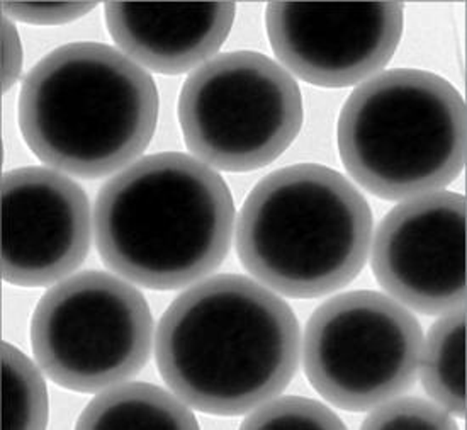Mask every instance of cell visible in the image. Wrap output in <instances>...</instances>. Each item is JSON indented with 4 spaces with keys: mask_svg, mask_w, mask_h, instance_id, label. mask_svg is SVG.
I'll list each match as a JSON object with an SVG mask.
<instances>
[{
    "mask_svg": "<svg viewBox=\"0 0 467 430\" xmlns=\"http://www.w3.org/2000/svg\"><path fill=\"white\" fill-rule=\"evenodd\" d=\"M369 417L364 420L362 429H400V427H425L435 430H457L452 415L441 405L420 398H401L374 406Z\"/></svg>",
    "mask_w": 467,
    "mask_h": 430,
    "instance_id": "obj_17",
    "label": "cell"
},
{
    "mask_svg": "<svg viewBox=\"0 0 467 430\" xmlns=\"http://www.w3.org/2000/svg\"><path fill=\"white\" fill-rule=\"evenodd\" d=\"M372 269L389 295L420 313L464 308V196L429 193L391 209L376 234Z\"/></svg>",
    "mask_w": 467,
    "mask_h": 430,
    "instance_id": "obj_10",
    "label": "cell"
},
{
    "mask_svg": "<svg viewBox=\"0 0 467 430\" xmlns=\"http://www.w3.org/2000/svg\"><path fill=\"white\" fill-rule=\"evenodd\" d=\"M31 344L39 368L67 390L94 393L147 366L153 319L147 299L108 272L57 284L37 303Z\"/></svg>",
    "mask_w": 467,
    "mask_h": 430,
    "instance_id": "obj_7",
    "label": "cell"
},
{
    "mask_svg": "<svg viewBox=\"0 0 467 430\" xmlns=\"http://www.w3.org/2000/svg\"><path fill=\"white\" fill-rule=\"evenodd\" d=\"M94 7V2H2L5 17L36 26L67 25Z\"/></svg>",
    "mask_w": 467,
    "mask_h": 430,
    "instance_id": "obj_18",
    "label": "cell"
},
{
    "mask_svg": "<svg viewBox=\"0 0 467 430\" xmlns=\"http://www.w3.org/2000/svg\"><path fill=\"white\" fill-rule=\"evenodd\" d=\"M287 425H309L330 430L345 429L344 422L337 417L328 406L301 396H284L258 405L257 410L245 418L242 429H265Z\"/></svg>",
    "mask_w": 467,
    "mask_h": 430,
    "instance_id": "obj_16",
    "label": "cell"
},
{
    "mask_svg": "<svg viewBox=\"0 0 467 430\" xmlns=\"http://www.w3.org/2000/svg\"><path fill=\"white\" fill-rule=\"evenodd\" d=\"M234 2L214 4H106L112 39L153 72L184 74L208 60L232 31Z\"/></svg>",
    "mask_w": 467,
    "mask_h": 430,
    "instance_id": "obj_12",
    "label": "cell"
},
{
    "mask_svg": "<svg viewBox=\"0 0 467 430\" xmlns=\"http://www.w3.org/2000/svg\"><path fill=\"white\" fill-rule=\"evenodd\" d=\"M90 209L62 173L25 167L2 179V278L21 288L60 281L87 257Z\"/></svg>",
    "mask_w": 467,
    "mask_h": 430,
    "instance_id": "obj_11",
    "label": "cell"
},
{
    "mask_svg": "<svg viewBox=\"0 0 467 430\" xmlns=\"http://www.w3.org/2000/svg\"><path fill=\"white\" fill-rule=\"evenodd\" d=\"M157 362L185 405L211 415H242L293 382L299 325L267 288L223 274L167 308L157 332Z\"/></svg>",
    "mask_w": 467,
    "mask_h": 430,
    "instance_id": "obj_1",
    "label": "cell"
},
{
    "mask_svg": "<svg viewBox=\"0 0 467 430\" xmlns=\"http://www.w3.org/2000/svg\"><path fill=\"white\" fill-rule=\"evenodd\" d=\"M421 347L420 323L406 308L376 291H352L311 315L303 362L327 402L364 412L415 384Z\"/></svg>",
    "mask_w": 467,
    "mask_h": 430,
    "instance_id": "obj_8",
    "label": "cell"
},
{
    "mask_svg": "<svg viewBox=\"0 0 467 430\" xmlns=\"http://www.w3.org/2000/svg\"><path fill=\"white\" fill-rule=\"evenodd\" d=\"M23 72V47L9 17H2V92H9Z\"/></svg>",
    "mask_w": 467,
    "mask_h": 430,
    "instance_id": "obj_19",
    "label": "cell"
},
{
    "mask_svg": "<svg viewBox=\"0 0 467 430\" xmlns=\"http://www.w3.org/2000/svg\"><path fill=\"white\" fill-rule=\"evenodd\" d=\"M159 92L145 68L100 43H72L27 74L19 126L29 150L51 167L98 179L147 150Z\"/></svg>",
    "mask_w": 467,
    "mask_h": 430,
    "instance_id": "obj_3",
    "label": "cell"
},
{
    "mask_svg": "<svg viewBox=\"0 0 467 430\" xmlns=\"http://www.w3.org/2000/svg\"><path fill=\"white\" fill-rule=\"evenodd\" d=\"M421 382L451 415L466 417V313L449 311L433 323L421 347Z\"/></svg>",
    "mask_w": 467,
    "mask_h": 430,
    "instance_id": "obj_14",
    "label": "cell"
},
{
    "mask_svg": "<svg viewBox=\"0 0 467 430\" xmlns=\"http://www.w3.org/2000/svg\"><path fill=\"white\" fill-rule=\"evenodd\" d=\"M167 427L199 429L194 414L181 398L147 383H130L96 396L77 422V429Z\"/></svg>",
    "mask_w": 467,
    "mask_h": 430,
    "instance_id": "obj_13",
    "label": "cell"
},
{
    "mask_svg": "<svg viewBox=\"0 0 467 430\" xmlns=\"http://www.w3.org/2000/svg\"><path fill=\"white\" fill-rule=\"evenodd\" d=\"M267 33L277 58L307 84L348 87L393 58L403 35V4L274 2Z\"/></svg>",
    "mask_w": 467,
    "mask_h": 430,
    "instance_id": "obj_9",
    "label": "cell"
},
{
    "mask_svg": "<svg viewBox=\"0 0 467 430\" xmlns=\"http://www.w3.org/2000/svg\"><path fill=\"white\" fill-rule=\"evenodd\" d=\"M303 98L281 65L255 51L223 53L185 80L179 123L189 150L226 173L279 159L303 126Z\"/></svg>",
    "mask_w": 467,
    "mask_h": 430,
    "instance_id": "obj_6",
    "label": "cell"
},
{
    "mask_svg": "<svg viewBox=\"0 0 467 430\" xmlns=\"http://www.w3.org/2000/svg\"><path fill=\"white\" fill-rule=\"evenodd\" d=\"M372 213L342 173L297 163L262 179L240 211L236 250L246 271L291 298H318L366 266Z\"/></svg>",
    "mask_w": 467,
    "mask_h": 430,
    "instance_id": "obj_4",
    "label": "cell"
},
{
    "mask_svg": "<svg viewBox=\"0 0 467 430\" xmlns=\"http://www.w3.org/2000/svg\"><path fill=\"white\" fill-rule=\"evenodd\" d=\"M94 228L112 271L148 289H177L216 271L228 256L234 199L204 162L157 153L100 189Z\"/></svg>",
    "mask_w": 467,
    "mask_h": 430,
    "instance_id": "obj_2",
    "label": "cell"
},
{
    "mask_svg": "<svg viewBox=\"0 0 467 430\" xmlns=\"http://www.w3.org/2000/svg\"><path fill=\"white\" fill-rule=\"evenodd\" d=\"M2 429L41 430L48 424L47 384L31 359L2 344Z\"/></svg>",
    "mask_w": 467,
    "mask_h": 430,
    "instance_id": "obj_15",
    "label": "cell"
},
{
    "mask_svg": "<svg viewBox=\"0 0 467 430\" xmlns=\"http://www.w3.org/2000/svg\"><path fill=\"white\" fill-rule=\"evenodd\" d=\"M347 173L370 194L405 199L454 183L466 162V104L441 75L398 68L357 87L338 120Z\"/></svg>",
    "mask_w": 467,
    "mask_h": 430,
    "instance_id": "obj_5",
    "label": "cell"
}]
</instances>
